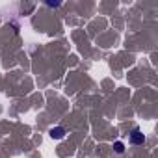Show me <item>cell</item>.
Masks as SVG:
<instances>
[{
  "label": "cell",
  "mask_w": 158,
  "mask_h": 158,
  "mask_svg": "<svg viewBox=\"0 0 158 158\" xmlns=\"http://www.w3.org/2000/svg\"><path fill=\"white\" fill-rule=\"evenodd\" d=\"M48 134H50L52 139H61V138L65 136V128H61V127H52V128L48 130Z\"/></svg>",
  "instance_id": "2"
},
{
  "label": "cell",
  "mask_w": 158,
  "mask_h": 158,
  "mask_svg": "<svg viewBox=\"0 0 158 158\" xmlns=\"http://www.w3.org/2000/svg\"><path fill=\"white\" fill-rule=\"evenodd\" d=\"M128 141H130L132 145H143V143H145V134L141 132V128H138V127H136V128L130 132Z\"/></svg>",
  "instance_id": "1"
},
{
  "label": "cell",
  "mask_w": 158,
  "mask_h": 158,
  "mask_svg": "<svg viewBox=\"0 0 158 158\" xmlns=\"http://www.w3.org/2000/svg\"><path fill=\"white\" fill-rule=\"evenodd\" d=\"M114 149H115L117 154H123V152H125V145H123L121 141H115V143H114Z\"/></svg>",
  "instance_id": "3"
},
{
  "label": "cell",
  "mask_w": 158,
  "mask_h": 158,
  "mask_svg": "<svg viewBox=\"0 0 158 158\" xmlns=\"http://www.w3.org/2000/svg\"><path fill=\"white\" fill-rule=\"evenodd\" d=\"M48 6H50V8H58V6H60V2H48Z\"/></svg>",
  "instance_id": "4"
}]
</instances>
